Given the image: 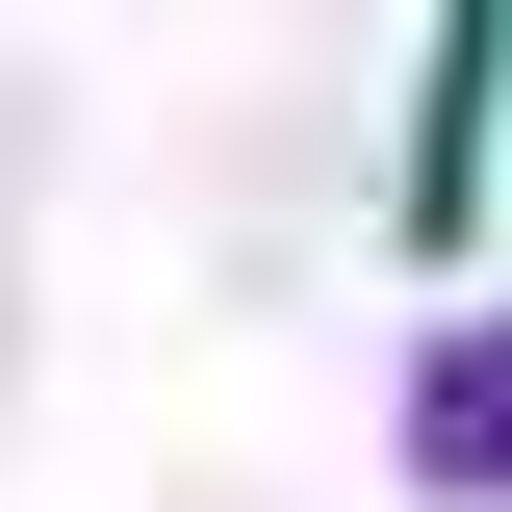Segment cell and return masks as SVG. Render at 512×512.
I'll return each mask as SVG.
<instances>
[{
  "mask_svg": "<svg viewBox=\"0 0 512 512\" xmlns=\"http://www.w3.org/2000/svg\"><path fill=\"white\" fill-rule=\"evenodd\" d=\"M410 461H436V487H512V333H461V359H436V410H410Z\"/></svg>",
  "mask_w": 512,
  "mask_h": 512,
  "instance_id": "obj_1",
  "label": "cell"
}]
</instances>
